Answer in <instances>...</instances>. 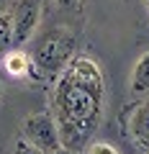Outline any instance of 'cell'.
Listing matches in <instances>:
<instances>
[{
  "instance_id": "3",
  "label": "cell",
  "mask_w": 149,
  "mask_h": 154,
  "mask_svg": "<svg viewBox=\"0 0 149 154\" xmlns=\"http://www.w3.org/2000/svg\"><path fill=\"white\" fill-rule=\"evenodd\" d=\"M23 139L31 141L33 146H39L44 154H51L62 146L59 128L51 113H33L23 121Z\"/></svg>"
},
{
  "instance_id": "6",
  "label": "cell",
  "mask_w": 149,
  "mask_h": 154,
  "mask_svg": "<svg viewBox=\"0 0 149 154\" xmlns=\"http://www.w3.org/2000/svg\"><path fill=\"white\" fill-rule=\"evenodd\" d=\"M131 93L134 95H147L149 93V51H144L136 59L131 72Z\"/></svg>"
},
{
  "instance_id": "11",
  "label": "cell",
  "mask_w": 149,
  "mask_h": 154,
  "mask_svg": "<svg viewBox=\"0 0 149 154\" xmlns=\"http://www.w3.org/2000/svg\"><path fill=\"white\" fill-rule=\"evenodd\" d=\"M80 0H57V5L62 8V11H72V8H77Z\"/></svg>"
},
{
  "instance_id": "7",
  "label": "cell",
  "mask_w": 149,
  "mask_h": 154,
  "mask_svg": "<svg viewBox=\"0 0 149 154\" xmlns=\"http://www.w3.org/2000/svg\"><path fill=\"white\" fill-rule=\"evenodd\" d=\"M3 67H5V72L13 75V77H23V75H28V72L33 69L31 59H28L23 51H8V54L3 57Z\"/></svg>"
},
{
  "instance_id": "1",
  "label": "cell",
  "mask_w": 149,
  "mask_h": 154,
  "mask_svg": "<svg viewBox=\"0 0 149 154\" xmlns=\"http://www.w3.org/2000/svg\"><path fill=\"white\" fill-rule=\"evenodd\" d=\"M105 103L103 77L95 62L72 59L54 88V121L62 146L77 149L100 123Z\"/></svg>"
},
{
  "instance_id": "2",
  "label": "cell",
  "mask_w": 149,
  "mask_h": 154,
  "mask_svg": "<svg viewBox=\"0 0 149 154\" xmlns=\"http://www.w3.org/2000/svg\"><path fill=\"white\" fill-rule=\"evenodd\" d=\"M72 57H75V36L64 28H51L36 41L31 64L41 75L54 77V75H62V69L72 62Z\"/></svg>"
},
{
  "instance_id": "13",
  "label": "cell",
  "mask_w": 149,
  "mask_h": 154,
  "mask_svg": "<svg viewBox=\"0 0 149 154\" xmlns=\"http://www.w3.org/2000/svg\"><path fill=\"white\" fill-rule=\"evenodd\" d=\"M147 11H149V0H147Z\"/></svg>"
},
{
  "instance_id": "4",
  "label": "cell",
  "mask_w": 149,
  "mask_h": 154,
  "mask_svg": "<svg viewBox=\"0 0 149 154\" xmlns=\"http://www.w3.org/2000/svg\"><path fill=\"white\" fill-rule=\"evenodd\" d=\"M11 21H13V44L28 41L41 21V0H18Z\"/></svg>"
},
{
  "instance_id": "10",
  "label": "cell",
  "mask_w": 149,
  "mask_h": 154,
  "mask_svg": "<svg viewBox=\"0 0 149 154\" xmlns=\"http://www.w3.org/2000/svg\"><path fill=\"white\" fill-rule=\"evenodd\" d=\"M85 154H118V152L110 146V144L95 141V144H90V146H88V152H85Z\"/></svg>"
},
{
  "instance_id": "8",
  "label": "cell",
  "mask_w": 149,
  "mask_h": 154,
  "mask_svg": "<svg viewBox=\"0 0 149 154\" xmlns=\"http://www.w3.org/2000/svg\"><path fill=\"white\" fill-rule=\"evenodd\" d=\"M13 46V21L8 13H0V59L11 51Z\"/></svg>"
},
{
  "instance_id": "9",
  "label": "cell",
  "mask_w": 149,
  "mask_h": 154,
  "mask_svg": "<svg viewBox=\"0 0 149 154\" xmlns=\"http://www.w3.org/2000/svg\"><path fill=\"white\" fill-rule=\"evenodd\" d=\"M13 154H44V152H41L39 146H33L31 141H26V139L21 136V139L16 141V146H13Z\"/></svg>"
},
{
  "instance_id": "12",
  "label": "cell",
  "mask_w": 149,
  "mask_h": 154,
  "mask_svg": "<svg viewBox=\"0 0 149 154\" xmlns=\"http://www.w3.org/2000/svg\"><path fill=\"white\" fill-rule=\"evenodd\" d=\"M51 154H77V152H72V149H67V146H59L57 152H51Z\"/></svg>"
},
{
  "instance_id": "5",
  "label": "cell",
  "mask_w": 149,
  "mask_h": 154,
  "mask_svg": "<svg viewBox=\"0 0 149 154\" xmlns=\"http://www.w3.org/2000/svg\"><path fill=\"white\" fill-rule=\"evenodd\" d=\"M129 128H131L134 141L141 144L144 149H149V100H144V103H139L136 108H134Z\"/></svg>"
}]
</instances>
